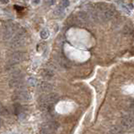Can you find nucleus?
Instances as JSON below:
<instances>
[{"mask_svg":"<svg viewBox=\"0 0 134 134\" xmlns=\"http://www.w3.org/2000/svg\"><path fill=\"white\" fill-rule=\"evenodd\" d=\"M62 13H63L62 9H61V8H58V9H56V11L54 12V14H55L56 15H60V14H62Z\"/></svg>","mask_w":134,"mask_h":134,"instance_id":"20","label":"nucleus"},{"mask_svg":"<svg viewBox=\"0 0 134 134\" xmlns=\"http://www.w3.org/2000/svg\"><path fill=\"white\" fill-rule=\"evenodd\" d=\"M40 37L42 38V39H47L48 37H49V35H50V32H49V30H47V29H44V30H42L41 31H40Z\"/></svg>","mask_w":134,"mask_h":134,"instance_id":"15","label":"nucleus"},{"mask_svg":"<svg viewBox=\"0 0 134 134\" xmlns=\"http://www.w3.org/2000/svg\"><path fill=\"white\" fill-rule=\"evenodd\" d=\"M13 134H17V133H13Z\"/></svg>","mask_w":134,"mask_h":134,"instance_id":"26","label":"nucleus"},{"mask_svg":"<svg viewBox=\"0 0 134 134\" xmlns=\"http://www.w3.org/2000/svg\"><path fill=\"white\" fill-rule=\"evenodd\" d=\"M0 115L1 116H8L9 115V112H8V110L5 109L4 106H2L0 105Z\"/></svg>","mask_w":134,"mask_h":134,"instance_id":"17","label":"nucleus"},{"mask_svg":"<svg viewBox=\"0 0 134 134\" xmlns=\"http://www.w3.org/2000/svg\"><path fill=\"white\" fill-rule=\"evenodd\" d=\"M121 124L124 127L131 128L134 126V117L131 116H125L121 119Z\"/></svg>","mask_w":134,"mask_h":134,"instance_id":"7","label":"nucleus"},{"mask_svg":"<svg viewBox=\"0 0 134 134\" xmlns=\"http://www.w3.org/2000/svg\"><path fill=\"white\" fill-rule=\"evenodd\" d=\"M0 2H1L2 4H7L9 2V0H0Z\"/></svg>","mask_w":134,"mask_h":134,"instance_id":"23","label":"nucleus"},{"mask_svg":"<svg viewBox=\"0 0 134 134\" xmlns=\"http://www.w3.org/2000/svg\"><path fill=\"white\" fill-rule=\"evenodd\" d=\"M42 126L43 127L48 129V130H50V131H54L57 130L58 127H59V124H58V122H57L56 121H49L45 122L42 125Z\"/></svg>","mask_w":134,"mask_h":134,"instance_id":"9","label":"nucleus"},{"mask_svg":"<svg viewBox=\"0 0 134 134\" xmlns=\"http://www.w3.org/2000/svg\"><path fill=\"white\" fill-rule=\"evenodd\" d=\"M78 19H79V21L81 22H87L88 20V16L85 12H78Z\"/></svg>","mask_w":134,"mask_h":134,"instance_id":"12","label":"nucleus"},{"mask_svg":"<svg viewBox=\"0 0 134 134\" xmlns=\"http://www.w3.org/2000/svg\"><path fill=\"white\" fill-rule=\"evenodd\" d=\"M58 98H59V96L57 93H48L47 95L40 96L39 99V103L53 105L58 100Z\"/></svg>","mask_w":134,"mask_h":134,"instance_id":"4","label":"nucleus"},{"mask_svg":"<svg viewBox=\"0 0 134 134\" xmlns=\"http://www.w3.org/2000/svg\"><path fill=\"white\" fill-rule=\"evenodd\" d=\"M31 2H32V4H33L37 5V4H40V0H31Z\"/></svg>","mask_w":134,"mask_h":134,"instance_id":"22","label":"nucleus"},{"mask_svg":"<svg viewBox=\"0 0 134 134\" xmlns=\"http://www.w3.org/2000/svg\"><path fill=\"white\" fill-rule=\"evenodd\" d=\"M47 3L48 5H53L55 4V0H47Z\"/></svg>","mask_w":134,"mask_h":134,"instance_id":"21","label":"nucleus"},{"mask_svg":"<svg viewBox=\"0 0 134 134\" xmlns=\"http://www.w3.org/2000/svg\"><path fill=\"white\" fill-rule=\"evenodd\" d=\"M25 59V53L22 52H16L13 53L11 57H9V61H8L7 68H14L15 65L18 63L21 62L23 60Z\"/></svg>","mask_w":134,"mask_h":134,"instance_id":"3","label":"nucleus"},{"mask_svg":"<svg viewBox=\"0 0 134 134\" xmlns=\"http://www.w3.org/2000/svg\"><path fill=\"white\" fill-rule=\"evenodd\" d=\"M3 125H4V120H3L1 117H0V128L2 127Z\"/></svg>","mask_w":134,"mask_h":134,"instance_id":"24","label":"nucleus"},{"mask_svg":"<svg viewBox=\"0 0 134 134\" xmlns=\"http://www.w3.org/2000/svg\"><path fill=\"white\" fill-rule=\"evenodd\" d=\"M41 75L47 79H50V78L54 77V72L51 68H44L41 72Z\"/></svg>","mask_w":134,"mask_h":134,"instance_id":"10","label":"nucleus"},{"mask_svg":"<svg viewBox=\"0 0 134 134\" xmlns=\"http://www.w3.org/2000/svg\"><path fill=\"white\" fill-rule=\"evenodd\" d=\"M25 36H26V31L25 29H20L19 30H18L10 41V47L12 48L21 47L25 43Z\"/></svg>","mask_w":134,"mask_h":134,"instance_id":"1","label":"nucleus"},{"mask_svg":"<svg viewBox=\"0 0 134 134\" xmlns=\"http://www.w3.org/2000/svg\"><path fill=\"white\" fill-rule=\"evenodd\" d=\"M69 4H70V3H69L68 0H62V5L64 8L69 6Z\"/></svg>","mask_w":134,"mask_h":134,"instance_id":"19","label":"nucleus"},{"mask_svg":"<svg viewBox=\"0 0 134 134\" xmlns=\"http://www.w3.org/2000/svg\"><path fill=\"white\" fill-rule=\"evenodd\" d=\"M18 31V25L14 22H8L4 26L3 37L4 40H9L13 37V35Z\"/></svg>","mask_w":134,"mask_h":134,"instance_id":"2","label":"nucleus"},{"mask_svg":"<svg viewBox=\"0 0 134 134\" xmlns=\"http://www.w3.org/2000/svg\"><path fill=\"white\" fill-rule=\"evenodd\" d=\"M131 109H133L134 110V100L131 103Z\"/></svg>","mask_w":134,"mask_h":134,"instance_id":"25","label":"nucleus"},{"mask_svg":"<svg viewBox=\"0 0 134 134\" xmlns=\"http://www.w3.org/2000/svg\"><path fill=\"white\" fill-rule=\"evenodd\" d=\"M95 9L100 12H105L109 9H110V8L109 7L108 4H105V3H97L95 4Z\"/></svg>","mask_w":134,"mask_h":134,"instance_id":"11","label":"nucleus"},{"mask_svg":"<svg viewBox=\"0 0 134 134\" xmlns=\"http://www.w3.org/2000/svg\"><path fill=\"white\" fill-rule=\"evenodd\" d=\"M40 134H54V133H53L52 131H50L42 126L41 129H40Z\"/></svg>","mask_w":134,"mask_h":134,"instance_id":"18","label":"nucleus"},{"mask_svg":"<svg viewBox=\"0 0 134 134\" xmlns=\"http://www.w3.org/2000/svg\"><path fill=\"white\" fill-rule=\"evenodd\" d=\"M30 95L25 90H16L12 97V100L16 102H22V101H29L30 100Z\"/></svg>","mask_w":134,"mask_h":134,"instance_id":"5","label":"nucleus"},{"mask_svg":"<svg viewBox=\"0 0 134 134\" xmlns=\"http://www.w3.org/2000/svg\"><path fill=\"white\" fill-rule=\"evenodd\" d=\"M9 85L10 88H16L17 90H25V83L23 80L22 77L19 78H12L9 80Z\"/></svg>","mask_w":134,"mask_h":134,"instance_id":"6","label":"nucleus"},{"mask_svg":"<svg viewBox=\"0 0 134 134\" xmlns=\"http://www.w3.org/2000/svg\"><path fill=\"white\" fill-rule=\"evenodd\" d=\"M27 82L30 86H35V85H36V83H37V79H36V78H33V77H30V78H28Z\"/></svg>","mask_w":134,"mask_h":134,"instance_id":"16","label":"nucleus"},{"mask_svg":"<svg viewBox=\"0 0 134 134\" xmlns=\"http://www.w3.org/2000/svg\"><path fill=\"white\" fill-rule=\"evenodd\" d=\"M38 87L41 91L46 93H50L51 91L53 90V85L52 83H50L49 82H46V81H43V82L39 83L38 84Z\"/></svg>","mask_w":134,"mask_h":134,"instance_id":"8","label":"nucleus"},{"mask_svg":"<svg viewBox=\"0 0 134 134\" xmlns=\"http://www.w3.org/2000/svg\"><path fill=\"white\" fill-rule=\"evenodd\" d=\"M131 32H132V27H131V25H126L123 28V33L124 34L129 35V34H131Z\"/></svg>","mask_w":134,"mask_h":134,"instance_id":"14","label":"nucleus"},{"mask_svg":"<svg viewBox=\"0 0 134 134\" xmlns=\"http://www.w3.org/2000/svg\"><path fill=\"white\" fill-rule=\"evenodd\" d=\"M110 133L111 134H123L124 133V130L120 126H115L110 130Z\"/></svg>","mask_w":134,"mask_h":134,"instance_id":"13","label":"nucleus"}]
</instances>
